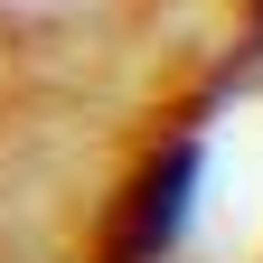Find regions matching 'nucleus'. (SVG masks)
<instances>
[{"mask_svg":"<svg viewBox=\"0 0 263 263\" xmlns=\"http://www.w3.org/2000/svg\"><path fill=\"white\" fill-rule=\"evenodd\" d=\"M197 207V132H170V151L141 160V179L122 188V207L104 226V263H170Z\"/></svg>","mask_w":263,"mask_h":263,"instance_id":"nucleus-1","label":"nucleus"}]
</instances>
